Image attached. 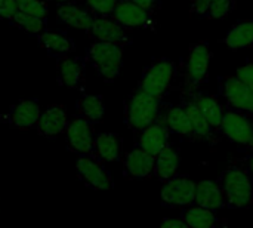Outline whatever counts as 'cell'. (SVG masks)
Returning <instances> with one entry per match:
<instances>
[{"mask_svg":"<svg viewBox=\"0 0 253 228\" xmlns=\"http://www.w3.org/2000/svg\"><path fill=\"white\" fill-rule=\"evenodd\" d=\"M162 99L136 89L125 101V123L133 132H141L147 126L160 120Z\"/></svg>","mask_w":253,"mask_h":228,"instance_id":"1","label":"cell"},{"mask_svg":"<svg viewBox=\"0 0 253 228\" xmlns=\"http://www.w3.org/2000/svg\"><path fill=\"white\" fill-rule=\"evenodd\" d=\"M84 61L95 68V71L104 82L111 83L120 76L122 71L123 46L116 43L95 42L87 47Z\"/></svg>","mask_w":253,"mask_h":228,"instance_id":"2","label":"cell"},{"mask_svg":"<svg viewBox=\"0 0 253 228\" xmlns=\"http://www.w3.org/2000/svg\"><path fill=\"white\" fill-rule=\"evenodd\" d=\"M219 185L225 203L231 208H246L253 202V180L249 171L231 166L222 172Z\"/></svg>","mask_w":253,"mask_h":228,"instance_id":"3","label":"cell"},{"mask_svg":"<svg viewBox=\"0 0 253 228\" xmlns=\"http://www.w3.org/2000/svg\"><path fill=\"white\" fill-rule=\"evenodd\" d=\"M175 71H176V67L172 59L169 58L154 59L142 71L138 89L162 99V96L170 88L172 80L175 79Z\"/></svg>","mask_w":253,"mask_h":228,"instance_id":"4","label":"cell"},{"mask_svg":"<svg viewBox=\"0 0 253 228\" xmlns=\"http://www.w3.org/2000/svg\"><path fill=\"white\" fill-rule=\"evenodd\" d=\"M76 174L80 182L96 191H107L114 187L111 174L102 166L101 162L92 156H79L76 162Z\"/></svg>","mask_w":253,"mask_h":228,"instance_id":"5","label":"cell"},{"mask_svg":"<svg viewBox=\"0 0 253 228\" xmlns=\"http://www.w3.org/2000/svg\"><path fill=\"white\" fill-rule=\"evenodd\" d=\"M160 197L168 208H188L196 202V184L185 175H175L165 182Z\"/></svg>","mask_w":253,"mask_h":228,"instance_id":"6","label":"cell"},{"mask_svg":"<svg viewBox=\"0 0 253 228\" xmlns=\"http://www.w3.org/2000/svg\"><path fill=\"white\" fill-rule=\"evenodd\" d=\"M219 131L225 138L230 141L239 144V145H252L253 138V122L249 117V114L236 111V110H228L224 113Z\"/></svg>","mask_w":253,"mask_h":228,"instance_id":"7","label":"cell"},{"mask_svg":"<svg viewBox=\"0 0 253 228\" xmlns=\"http://www.w3.org/2000/svg\"><path fill=\"white\" fill-rule=\"evenodd\" d=\"M219 89L231 110L253 114V91L246 83L237 77L225 76L219 80Z\"/></svg>","mask_w":253,"mask_h":228,"instance_id":"8","label":"cell"},{"mask_svg":"<svg viewBox=\"0 0 253 228\" xmlns=\"http://www.w3.org/2000/svg\"><path fill=\"white\" fill-rule=\"evenodd\" d=\"M211 59H212V52L206 42L196 43L191 47L185 64V83L190 89L199 88L206 80Z\"/></svg>","mask_w":253,"mask_h":228,"instance_id":"9","label":"cell"},{"mask_svg":"<svg viewBox=\"0 0 253 228\" xmlns=\"http://www.w3.org/2000/svg\"><path fill=\"white\" fill-rule=\"evenodd\" d=\"M65 141L68 151L79 156H92L95 141L93 125L80 117H76L68 123V128L65 131Z\"/></svg>","mask_w":253,"mask_h":228,"instance_id":"10","label":"cell"},{"mask_svg":"<svg viewBox=\"0 0 253 228\" xmlns=\"http://www.w3.org/2000/svg\"><path fill=\"white\" fill-rule=\"evenodd\" d=\"M86 61L80 56L64 55L56 58V80L62 88L84 91Z\"/></svg>","mask_w":253,"mask_h":228,"instance_id":"11","label":"cell"},{"mask_svg":"<svg viewBox=\"0 0 253 228\" xmlns=\"http://www.w3.org/2000/svg\"><path fill=\"white\" fill-rule=\"evenodd\" d=\"M87 34L95 42H105V43H116L125 46L130 43V37L127 30L123 28L111 15L108 16H95L92 25L87 30Z\"/></svg>","mask_w":253,"mask_h":228,"instance_id":"12","label":"cell"},{"mask_svg":"<svg viewBox=\"0 0 253 228\" xmlns=\"http://www.w3.org/2000/svg\"><path fill=\"white\" fill-rule=\"evenodd\" d=\"M42 114L39 101L34 98L19 99L13 105L9 107L6 114V122L12 129H31L36 128L39 117Z\"/></svg>","mask_w":253,"mask_h":228,"instance_id":"13","label":"cell"},{"mask_svg":"<svg viewBox=\"0 0 253 228\" xmlns=\"http://www.w3.org/2000/svg\"><path fill=\"white\" fill-rule=\"evenodd\" d=\"M68 123L70 120L62 105H49L44 111H42L36 125V131L40 137L53 139L65 134Z\"/></svg>","mask_w":253,"mask_h":228,"instance_id":"14","label":"cell"},{"mask_svg":"<svg viewBox=\"0 0 253 228\" xmlns=\"http://www.w3.org/2000/svg\"><path fill=\"white\" fill-rule=\"evenodd\" d=\"M169 137H170V132H169L166 123L163 122V119H160L156 123H153V125L147 126L145 129H142L141 132H138V145L136 147L142 148L145 153L156 157L166 145H169Z\"/></svg>","mask_w":253,"mask_h":228,"instance_id":"15","label":"cell"},{"mask_svg":"<svg viewBox=\"0 0 253 228\" xmlns=\"http://www.w3.org/2000/svg\"><path fill=\"white\" fill-rule=\"evenodd\" d=\"M123 28L133 30V28H142L147 27L151 22L153 13L145 10L144 7L127 1V0H119L113 15H111Z\"/></svg>","mask_w":253,"mask_h":228,"instance_id":"16","label":"cell"},{"mask_svg":"<svg viewBox=\"0 0 253 228\" xmlns=\"http://www.w3.org/2000/svg\"><path fill=\"white\" fill-rule=\"evenodd\" d=\"M125 177L129 180H145L154 174V157L142 148L135 147L123 160Z\"/></svg>","mask_w":253,"mask_h":228,"instance_id":"17","label":"cell"},{"mask_svg":"<svg viewBox=\"0 0 253 228\" xmlns=\"http://www.w3.org/2000/svg\"><path fill=\"white\" fill-rule=\"evenodd\" d=\"M56 18L59 22H62L71 28L87 31L95 19V15L86 6H82L73 0L68 3H61L58 6Z\"/></svg>","mask_w":253,"mask_h":228,"instance_id":"18","label":"cell"},{"mask_svg":"<svg viewBox=\"0 0 253 228\" xmlns=\"http://www.w3.org/2000/svg\"><path fill=\"white\" fill-rule=\"evenodd\" d=\"M92 157L101 163L117 162L122 157V138L114 132H99L95 135Z\"/></svg>","mask_w":253,"mask_h":228,"instance_id":"19","label":"cell"},{"mask_svg":"<svg viewBox=\"0 0 253 228\" xmlns=\"http://www.w3.org/2000/svg\"><path fill=\"white\" fill-rule=\"evenodd\" d=\"M37 42L52 58L70 55L76 49L74 42L68 34L55 30H44L37 36Z\"/></svg>","mask_w":253,"mask_h":228,"instance_id":"20","label":"cell"},{"mask_svg":"<svg viewBox=\"0 0 253 228\" xmlns=\"http://www.w3.org/2000/svg\"><path fill=\"white\" fill-rule=\"evenodd\" d=\"M181 157L175 147L170 144L166 145L156 157H154V175L157 180L166 182L173 178L179 169Z\"/></svg>","mask_w":253,"mask_h":228,"instance_id":"21","label":"cell"},{"mask_svg":"<svg viewBox=\"0 0 253 228\" xmlns=\"http://www.w3.org/2000/svg\"><path fill=\"white\" fill-rule=\"evenodd\" d=\"M197 206L218 211L225 206V197L222 188L215 181H202L196 185V202Z\"/></svg>","mask_w":253,"mask_h":228,"instance_id":"22","label":"cell"},{"mask_svg":"<svg viewBox=\"0 0 253 228\" xmlns=\"http://www.w3.org/2000/svg\"><path fill=\"white\" fill-rule=\"evenodd\" d=\"M77 114L80 119L89 122L90 125H96L102 122L105 113V104L102 95L83 93L76 102Z\"/></svg>","mask_w":253,"mask_h":228,"instance_id":"23","label":"cell"},{"mask_svg":"<svg viewBox=\"0 0 253 228\" xmlns=\"http://www.w3.org/2000/svg\"><path fill=\"white\" fill-rule=\"evenodd\" d=\"M193 101L199 107V110L202 111V114L205 116V119L208 120L211 128L212 129H215V128L219 129L224 113H225L222 105L219 104V101L215 96L208 95V93H202V92L196 93Z\"/></svg>","mask_w":253,"mask_h":228,"instance_id":"24","label":"cell"},{"mask_svg":"<svg viewBox=\"0 0 253 228\" xmlns=\"http://www.w3.org/2000/svg\"><path fill=\"white\" fill-rule=\"evenodd\" d=\"M224 43L231 50H240L253 46V21H242L230 28Z\"/></svg>","mask_w":253,"mask_h":228,"instance_id":"25","label":"cell"},{"mask_svg":"<svg viewBox=\"0 0 253 228\" xmlns=\"http://www.w3.org/2000/svg\"><path fill=\"white\" fill-rule=\"evenodd\" d=\"M163 122L166 123L170 134H176L181 137H193V128L182 105L170 107L166 111Z\"/></svg>","mask_w":253,"mask_h":228,"instance_id":"26","label":"cell"},{"mask_svg":"<svg viewBox=\"0 0 253 228\" xmlns=\"http://www.w3.org/2000/svg\"><path fill=\"white\" fill-rule=\"evenodd\" d=\"M182 220L190 228H216L218 218L213 211L202 208V206H188L184 214Z\"/></svg>","mask_w":253,"mask_h":228,"instance_id":"27","label":"cell"},{"mask_svg":"<svg viewBox=\"0 0 253 228\" xmlns=\"http://www.w3.org/2000/svg\"><path fill=\"white\" fill-rule=\"evenodd\" d=\"M184 110L190 119L191 128H193V135L199 137V138H209L212 135V128L208 123V120L205 119V116L202 114V111L199 110V107L194 104V101H187L184 105Z\"/></svg>","mask_w":253,"mask_h":228,"instance_id":"28","label":"cell"},{"mask_svg":"<svg viewBox=\"0 0 253 228\" xmlns=\"http://www.w3.org/2000/svg\"><path fill=\"white\" fill-rule=\"evenodd\" d=\"M46 21L47 19H40V18H36V16L27 15V13H22L18 10L9 24L30 36L37 37L39 34H42L46 30Z\"/></svg>","mask_w":253,"mask_h":228,"instance_id":"29","label":"cell"},{"mask_svg":"<svg viewBox=\"0 0 253 228\" xmlns=\"http://www.w3.org/2000/svg\"><path fill=\"white\" fill-rule=\"evenodd\" d=\"M16 7L19 12L40 18V19H47L49 15V7L46 0H15Z\"/></svg>","mask_w":253,"mask_h":228,"instance_id":"30","label":"cell"},{"mask_svg":"<svg viewBox=\"0 0 253 228\" xmlns=\"http://www.w3.org/2000/svg\"><path fill=\"white\" fill-rule=\"evenodd\" d=\"M86 7L95 16H108L113 15L119 0H84Z\"/></svg>","mask_w":253,"mask_h":228,"instance_id":"31","label":"cell"},{"mask_svg":"<svg viewBox=\"0 0 253 228\" xmlns=\"http://www.w3.org/2000/svg\"><path fill=\"white\" fill-rule=\"evenodd\" d=\"M233 9H234V0H212L208 16L213 19H222L227 18Z\"/></svg>","mask_w":253,"mask_h":228,"instance_id":"32","label":"cell"},{"mask_svg":"<svg viewBox=\"0 0 253 228\" xmlns=\"http://www.w3.org/2000/svg\"><path fill=\"white\" fill-rule=\"evenodd\" d=\"M18 12L15 0H0V19L12 21L15 13Z\"/></svg>","mask_w":253,"mask_h":228,"instance_id":"33","label":"cell"},{"mask_svg":"<svg viewBox=\"0 0 253 228\" xmlns=\"http://www.w3.org/2000/svg\"><path fill=\"white\" fill-rule=\"evenodd\" d=\"M236 77L239 80H242L243 83H246L251 89L253 91V64H246L243 67H240L237 70Z\"/></svg>","mask_w":253,"mask_h":228,"instance_id":"34","label":"cell"},{"mask_svg":"<svg viewBox=\"0 0 253 228\" xmlns=\"http://www.w3.org/2000/svg\"><path fill=\"white\" fill-rule=\"evenodd\" d=\"M211 4H212V0H191V12L199 16H205L208 15Z\"/></svg>","mask_w":253,"mask_h":228,"instance_id":"35","label":"cell"},{"mask_svg":"<svg viewBox=\"0 0 253 228\" xmlns=\"http://www.w3.org/2000/svg\"><path fill=\"white\" fill-rule=\"evenodd\" d=\"M127 1L135 3V4L144 7L145 10L151 12V13H153L156 9H159V6H160V0H127Z\"/></svg>","mask_w":253,"mask_h":228,"instance_id":"36","label":"cell"},{"mask_svg":"<svg viewBox=\"0 0 253 228\" xmlns=\"http://www.w3.org/2000/svg\"><path fill=\"white\" fill-rule=\"evenodd\" d=\"M159 228H190L184 220H176V218H166L162 226Z\"/></svg>","mask_w":253,"mask_h":228,"instance_id":"37","label":"cell"},{"mask_svg":"<svg viewBox=\"0 0 253 228\" xmlns=\"http://www.w3.org/2000/svg\"><path fill=\"white\" fill-rule=\"evenodd\" d=\"M248 169H249V174L253 175V156L248 157Z\"/></svg>","mask_w":253,"mask_h":228,"instance_id":"38","label":"cell"},{"mask_svg":"<svg viewBox=\"0 0 253 228\" xmlns=\"http://www.w3.org/2000/svg\"><path fill=\"white\" fill-rule=\"evenodd\" d=\"M52 1H56V3H68V1H73V0H52Z\"/></svg>","mask_w":253,"mask_h":228,"instance_id":"39","label":"cell"},{"mask_svg":"<svg viewBox=\"0 0 253 228\" xmlns=\"http://www.w3.org/2000/svg\"><path fill=\"white\" fill-rule=\"evenodd\" d=\"M251 147H252V148H253V138H252V145H251Z\"/></svg>","mask_w":253,"mask_h":228,"instance_id":"40","label":"cell"}]
</instances>
